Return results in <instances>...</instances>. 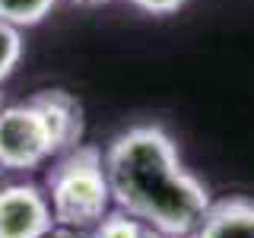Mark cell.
<instances>
[{"mask_svg":"<svg viewBox=\"0 0 254 238\" xmlns=\"http://www.w3.org/2000/svg\"><path fill=\"white\" fill-rule=\"evenodd\" d=\"M105 175L118 210L165 238H188L213 203L206 184L181 165L175 140L156 124L130 127L111 140Z\"/></svg>","mask_w":254,"mask_h":238,"instance_id":"1","label":"cell"},{"mask_svg":"<svg viewBox=\"0 0 254 238\" xmlns=\"http://www.w3.org/2000/svg\"><path fill=\"white\" fill-rule=\"evenodd\" d=\"M48 203L54 222L67 229H89L108 213L111 187L105 175V159L95 146H73L48 172Z\"/></svg>","mask_w":254,"mask_h":238,"instance_id":"2","label":"cell"},{"mask_svg":"<svg viewBox=\"0 0 254 238\" xmlns=\"http://www.w3.org/2000/svg\"><path fill=\"white\" fill-rule=\"evenodd\" d=\"M58 156L51 127L35 102L3 105L0 111V165L6 172H29Z\"/></svg>","mask_w":254,"mask_h":238,"instance_id":"3","label":"cell"},{"mask_svg":"<svg viewBox=\"0 0 254 238\" xmlns=\"http://www.w3.org/2000/svg\"><path fill=\"white\" fill-rule=\"evenodd\" d=\"M58 226L48 194L35 184L0 187V238H45Z\"/></svg>","mask_w":254,"mask_h":238,"instance_id":"4","label":"cell"},{"mask_svg":"<svg viewBox=\"0 0 254 238\" xmlns=\"http://www.w3.org/2000/svg\"><path fill=\"white\" fill-rule=\"evenodd\" d=\"M32 102L42 108L58 153H67V149L79 146V140H83V108H79V102L73 95L64 89H45V92L32 95Z\"/></svg>","mask_w":254,"mask_h":238,"instance_id":"5","label":"cell"},{"mask_svg":"<svg viewBox=\"0 0 254 238\" xmlns=\"http://www.w3.org/2000/svg\"><path fill=\"white\" fill-rule=\"evenodd\" d=\"M188 238H254V200L229 197L210 203L206 216Z\"/></svg>","mask_w":254,"mask_h":238,"instance_id":"6","label":"cell"},{"mask_svg":"<svg viewBox=\"0 0 254 238\" xmlns=\"http://www.w3.org/2000/svg\"><path fill=\"white\" fill-rule=\"evenodd\" d=\"M89 238H165V235L156 232L149 222L130 216V213H124V210H108L105 216L89 229Z\"/></svg>","mask_w":254,"mask_h":238,"instance_id":"7","label":"cell"},{"mask_svg":"<svg viewBox=\"0 0 254 238\" xmlns=\"http://www.w3.org/2000/svg\"><path fill=\"white\" fill-rule=\"evenodd\" d=\"M58 6V0H0V19L13 22L16 29L38 26Z\"/></svg>","mask_w":254,"mask_h":238,"instance_id":"8","label":"cell"},{"mask_svg":"<svg viewBox=\"0 0 254 238\" xmlns=\"http://www.w3.org/2000/svg\"><path fill=\"white\" fill-rule=\"evenodd\" d=\"M22 60V32L13 22L0 19V83L13 76V70Z\"/></svg>","mask_w":254,"mask_h":238,"instance_id":"9","label":"cell"},{"mask_svg":"<svg viewBox=\"0 0 254 238\" xmlns=\"http://www.w3.org/2000/svg\"><path fill=\"white\" fill-rule=\"evenodd\" d=\"M137 10L149 13V16H169L175 10H181V6L188 3V0H130Z\"/></svg>","mask_w":254,"mask_h":238,"instance_id":"10","label":"cell"},{"mask_svg":"<svg viewBox=\"0 0 254 238\" xmlns=\"http://www.w3.org/2000/svg\"><path fill=\"white\" fill-rule=\"evenodd\" d=\"M45 238H89V232H79V229H67V226H54Z\"/></svg>","mask_w":254,"mask_h":238,"instance_id":"11","label":"cell"},{"mask_svg":"<svg viewBox=\"0 0 254 238\" xmlns=\"http://www.w3.org/2000/svg\"><path fill=\"white\" fill-rule=\"evenodd\" d=\"M70 3H76V6H102V3H108V0H70Z\"/></svg>","mask_w":254,"mask_h":238,"instance_id":"12","label":"cell"},{"mask_svg":"<svg viewBox=\"0 0 254 238\" xmlns=\"http://www.w3.org/2000/svg\"><path fill=\"white\" fill-rule=\"evenodd\" d=\"M0 111H3V92H0Z\"/></svg>","mask_w":254,"mask_h":238,"instance_id":"13","label":"cell"},{"mask_svg":"<svg viewBox=\"0 0 254 238\" xmlns=\"http://www.w3.org/2000/svg\"><path fill=\"white\" fill-rule=\"evenodd\" d=\"M3 172H6V169H3V165H0V175H3Z\"/></svg>","mask_w":254,"mask_h":238,"instance_id":"14","label":"cell"}]
</instances>
